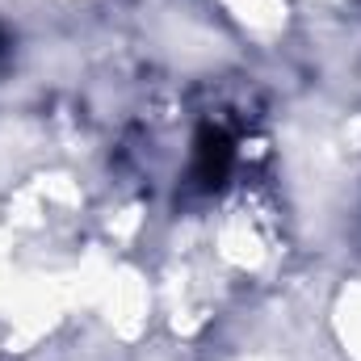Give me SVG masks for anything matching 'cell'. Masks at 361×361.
<instances>
[{"mask_svg":"<svg viewBox=\"0 0 361 361\" xmlns=\"http://www.w3.org/2000/svg\"><path fill=\"white\" fill-rule=\"evenodd\" d=\"M231 169V143L219 130H202L197 139V180L202 185H219Z\"/></svg>","mask_w":361,"mask_h":361,"instance_id":"cell-1","label":"cell"}]
</instances>
